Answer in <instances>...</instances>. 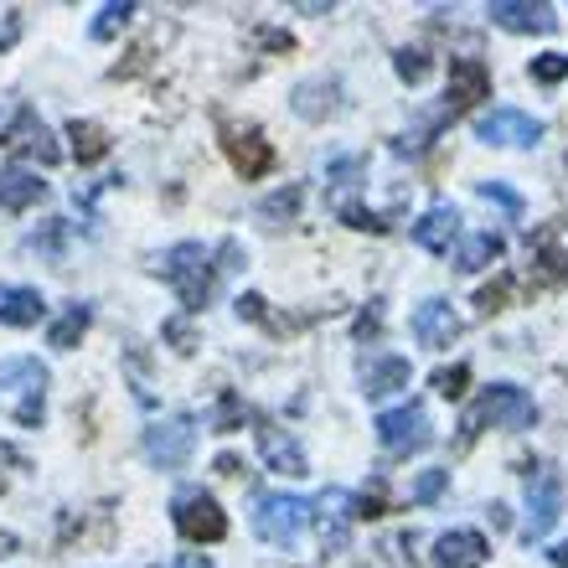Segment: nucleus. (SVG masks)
I'll return each instance as SVG.
<instances>
[{
  "label": "nucleus",
  "instance_id": "obj_1",
  "mask_svg": "<svg viewBox=\"0 0 568 568\" xmlns=\"http://www.w3.org/2000/svg\"><path fill=\"white\" fill-rule=\"evenodd\" d=\"M532 424H538V404H532V393H523L517 383H491V388L476 398V408L465 414L460 445H470L480 429H532Z\"/></svg>",
  "mask_w": 568,
  "mask_h": 568
},
{
  "label": "nucleus",
  "instance_id": "obj_2",
  "mask_svg": "<svg viewBox=\"0 0 568 568\" xmlns=\"http://www.w3.org/2000/svg\"><path fill=\"white\" fill-rule=\"evenodd\" d=\"M155 270H161V280L181 295V305H186V311H202V305L212 300L217 264H212V254L202 248V243H176V248H165Z\"/></svg>",
  "mask_w": 568,
  "mask_h": 568
},
{
  "label": "nucleus",
  "instance_id": "obj_3",
  "mask_svg": "<svg viewBox=\"0 0 568 568\" xmlns=\"http://www.w3.org/2000/svg\"><path fill=\"white\" fill-rule=\"evenodd\" d=\"M311 517H315V507L305 501V496L270 491V496H258L254 501V532L270 542V548H295Z\"/></svg>",
  "mask_w": 568,
  "mask_h": 568
},
{
  "label": "nucleus",
  "instance_id": "obj_4",
  "mask_svg": "<svg viewBox=\"0 0 568 568\" xmlns=\"http://www.w3.org/2000/svg\"><path fill=\"white\" fill-rule=\"evenodd\" d=\"M558 517H564V476H558L554 465H542V470H532V480H527L523 542H542L558 527Z\"/></svg>",
  "mask_w": 568,
  "mask_h": 568
},
{
  "label": "nucleus",
  "instance_id": "obj_5",
  "mask_svg": "<svg viewBox=\"0 0 568 568\" xmlns=\"http://www.w3.org/2000/svg\"><path fill=\"white\" fill-rule=\"evenodd\" d=\"M171 523H176V532L186 542H223L227 538V517L212 491H181L176 501H171Z\"/></svg>",
  "mask_w": 568,
  "mask_h": 568
},
{
  "label": "nucleus",
  "instance_id": "obj_6",
  "mask_svg": "<svg viewBox=\"0 0 568 568\" xmlns=\"http://www.w3.org/2000/svg\"><path fill=\"white\" fill-rule=\"evenodd\" d=\"M377 445L388 455H419V449L434 445V424L419 404H404V408H388L377 414Z\"/></svg>",
  "mask_w": 568,
  "mask_h": 568
},
{
  "label": "nucleus",
  "instance_id": "obj_7",
  "mask_svg": "<svg viewBox=\"0 0 568 568\" xmlns=\"http://www.w3.org/2000/svg\"><path fill=\"white\" fill-rule=\"evenodd\" d=\"M192 445H196V424L186 414L145 429V460L161 465V470H181V465L192 460Z\"/></svg>",
  "mask_w": 568,
  "mask_h": 568
},
{
  "label": "nucleus",
  "instance_id": "obj_8",
  "mask_svg": "<svg viewBox=\"0 0 568 568\" xmlns=\"http://www.w3.org/2000/svg\"><path fill=\"white\" fill-rule=\"evenodd\" d=\"M476 135L486 145H517V150H532L542 140V120L523 114V109H491V114H480L476 120Z\"/></svg>",
  "mask_w": 568,
  "mask_h": 568
},
{
  "label": "nucleus",
  "instance_id": "obj_9",
  "mask_svg": "<svg viewBox=\"0 0 568 568\" xmlns=\"http://www.w3.org/2000/svg\"><path fill=\"white\" fill-rule=\"evenodd\" d=\"M480 99H491V68L480 58H449V89H445V109L449 120L476 109Z\"/></svg>",
  "mask_w": 568,
  "mask_h": 568
},
{
  "label": "nucleus",
  "instance_id": "obj_10",
  "mask_svg": "<svg viewBox=\"0 0 568 568\" xmlns=\"http://www.w3.org/2000/svg\"><path fill=\"white\" fill-rule=\"evenodd\" d=\"M486 16H491V27L517 31V37H548V31L558 27V16L548 0H491Z\"/></svg>",
  "mask_w": 568,
  "mask_h": 568
},
{
  "label": "nucleus",
  "instance_id": "obj_11",
  "mask_svg": "<svg viewBox=\"0 0 568 568\" xmlns=\"http://www.w3.org/2000/svg\"><path fill=\"white\" fill-rule=\"evenodd\" d=\"M258 455H264V465L280 470V476H311V460H305L300 439L270 419H258Z\"/></svg>",
  "mask_w": 568,
  "mask_h": 568
},
{
  "label": "nucleus",
  "instance_id": "obj_12",
  "mask_svg": "<svg viewBox=\"0 0 568 568\" xmlns=\"http://www.w3.org/2000/svg\"><path fill=\"white\" fill-rule=\"evenodd\" d=\"M223 150L227 161H233V171H239L243 181H258L274 171V145L258 130H227L223 135Z\"/></svg>",
  "mask_w": 568,
  "mask_h": 568
},
{
  "label": "nucleus",
  "instance_id": "obj_13",
  "mask_svg": "<svg viewBox=\"0 0 568 568\" xmlns=\"http://www.w3.org/2000/svg\"><path fill=\"white\" fill-rule=\"evenodd\" d=\"M315 523H321V542H326L331 554H342L346 538H352V523H357V496L346 491H321V501H315Z\"/></svg>",
  "mask_w": 568,
  "mask_h": 568
},
{
  "label": "nucleus",
  "instance_id": "obj_14",
  "mask_svg": "<svg viewBox=\"0 0 568 568\" xmlns=\"http://www.w3.org/2000/svg\"><path fill=\"white\" fill-rule=\"evenodd\" d=\"M460 336V315L449 300H424L419 311H414V342L429 346V352H445L449 342Z\"/></svg>",
  "mask_w": 568,
  "mask_h": 568
},
{
  "label": "nucleus",
  "instance_id": "obj_15",
  "mask_svg": "<svg viewBox=\"0 0 568 568\" xmlns=\"http://www.w3.org/2000/svg\"><path fill=\"white\" fill-rule=\"evenodd\" d=\"M486 558H491V542L470 532V527H455V532L434 538V568H480Z\"/></svg>",
  "mask_w": 568,
  "mask_h": 568
},
{
  "label": "nucleus",
  "instance_id": "obj_16",
  "mask_svg": "<svg viewBox=\"0 0 568 568\" xmlns=\"http://www.w3.org/2000/svg\"><path fill=\"white\" fill-rule=\"evenodd\" d=\"M6 145H11V150H27V155H37L42 165H52V161L62 155L58 140H52V130H47V124L37 120V109H31V104L16 109L11 130H6Z\"/></svg>",
  "mask_w": 568,
  "mask_h": 568
},
{
  "label": "nucleus",
  "instance_id": "obj_17",
  "mask_svg": "<svg viewBox=\"0 0 568 568\" xmlns=\"http://www.w3.org/2000/svg\"><path fill=\"white\" fill-rule=\"evenodd\" d=\"M47 315V300L37 284H0V326L27 331Z\"/></svg>",
  "mask_w": 568,
  "mask_h": 568
},
{
  "label": "nucleus",
  "instance_id": "obj_18",
  "mask_svg": "<svg viewBox=\"0 0 568 568\" xmlns=\"http://www.w3.org/2000/svg\"><path fill=\"white\" fill-rule=\"evenodd\" d=\"M455 239H460V212L449 207V202H434L419 223H414V243L429 248V254H449Z\"/></svg>",
  "mask_w": 568,
  "mask_h": 568
},
{
  "label": "nucleus",
  "instance_id": "obj_19",
  "mask_svg": "<svg viewBox=\"0 0 568 568\" xmlns=\"http://www.w3.org/2000/svg\"><path fill=\"white\" fill-rule=\"evenodd\" d=\"M47 196V181L27 165H6L0 171V212H27Z\"/></svg>",
  "mask_w": 568,
  "mask_h": 568
},
{
  "label": "nucleus",
  "instance_id": "obj_20",
  "mask_svg": "<svg viewBox=\"0 0 568 568\" xmlns=\"http://www.w3.org/2000/svg\"><path fill=\"white\" fill-rule=\"evenodd\" d=\"M408 383H414L408 357H373V362H362V393H367V398H388V393L408 388Z\"/></svg>",
  "mask_w": 568,
  "mask_h": 568
},
{
  "label": "nucleus",
  "instance_id": "obj_21",
  "mask_svg": "<svg viewBox=\"0 0 568 568\" xmlns=\"http://www.w3.org/2000/svg\"><path fill=\"white\" fill-rule=\"evenodd\" d=\"M336 109H342V83H336V78H311V83H300L295 89V114L300 120L321 124V120H331Z\"/></svg>",
  "mask_w": 568,
  "mask_h": 568
},
{
  "label": "nucleus",
  "instance_id": "obj_22",
  "mask_svg": "<svg viewBox=\"0 0 568 568\" xmlns=\"http://www.w3.org/2000/svg\"><path fill=\"white\" fill-rule=\"evenodd\" d=\"M47 362L37 357H0V388L6 393H21V398H42L47 393Z\"/></svg>",
  "mask_w": 568,
  "mask_h": 568
},
{
  "label": "nucleus",
  "instance_id": "obj_23",
  "mask_svg": "<svg viewBox=\"0 0 568 568\" xmlns=\"http://www.w3.org/2000/svg\"><path fill=\"white\" fill-rule=\"evenodd\" d=\"M89 321H93V311L83 305V300H73V305H68V311H62L58 321H52V331H47V342L58 346V352H73V346L83 342V336H89Z\"/></svg>",
  "mask_w": 568,
  "mask_h": 568
},
{
  "label": "nucleus",
  "instance_id": "obj_24",
  "mask_svg": "<svg viewBox=\"0 0 568 568\" xmlns=\"http://www.w3.org/2000/svg\"><path fill=\"white\" fill-rule=\"evenodd\" d=\"M68 140H73V161L78 165H99L109 155V135L93 120H73L68 124Z\"/></svg>",
  "mask_w": 568,
  "mask_h": 568
},
{
  "label": "nucleus",
  "instance_id": "obj_25",
  "mask_svg": "<svg viewBox=\"0 0 568 568\" xmlns=\"http://www.w3.org/2000/svg\"><path fill=\"white\" fill-rule=\"evenodd\" d=\"M501 233H476V239H465V248H460V258H455V270H465V274H476V270H491L496 258H501Z\"/></svg>",
  "mask_w": 568,
  "mask_h": 568
},
{
  "label": "nucleus",
  "instance_id": "obj_26",
  "mask_svg": "<svg viewBox=\"0 0 568 568\" xmlns=\"http://www.w3.org/2000/svg\"><path fill=\"white\" fill-rule=\"evenodd\" d=\"M130 16H135V0H109L104 11L93 16V27H89V37L93 42H114L124 27H130Z\"/></svg>",
  "mask_w": 568,
  "mask_h": 568
},
{
  "label": "nucleus",
  "instance_id": "obj_27",
  "mask_svg": "<svg viewBox=\"0 0 568 568\" xmlns=\"http://www.w3.org/2000/svg\"><path fill=\"white\" fill-rule=\"evenodd\" d=\"M331 207H336V217H342L346 227H357V233H388V217H377V212H367L362 202H352V196H331Z\"/></svg>",
  "mask_w": 568,
  "mask_h": 568
},
{
  "label": "nucleus",
  "instance_id": "obj_28",
  "mask_svg": "<svg viewBox=\"0 0 568 568\" xmlns=\"http://www.w3.org/2000/svg\"><path fill=\"white\" fill-rule=\"evenodd\" d=\"M300 196H305V192H300V186H284V192L264 196V202H258V217H264V223H274V227H280V223H290V217H295V212H300Z\"/></svg>",
  "mask_w": 568,
  "mask_h": 568
},
{
  "label": "nucleus",
  "instance_id": "obj_29",
  "mask_svg": "<svg viewBox=\"0 0 568 568\" xmlns=\"http://www.w3.org/2000/svg\"><path fill=\"white\" fill-rule=\"evenodd\" d=\"M517 295V274H496L486 290H476V305L480 315H496V311H507V300Z\"/></svg>",
  "mask_w": 568,
  "mask_h": 568
},
{
  "label": "nucleus",
  "instance_id": "obj_30",
  "mask_svg": "<svg viewBox=\"0 0 568 568\" xmlns=\"http://www.w3.org/2000/svg\"><path fill=\"white\" fill-rule=\"evenodd\" d=\"M532 83H542V89H554V83H564L568 78V52H542V58H532Z\"/></svg>",
  "mask_w": 568,
  "mask_h": 568
},
{
  "label": "nucleus",
  "instance_id": "obj_31",
  "mask_svg": "<svg viewBox=\"0 0 568 568\" xmlns=\"http://www.w3.org/2000/svg\"><path fill=\"white\" fill-rule=\"evenodd\" d=\"M538 280L542 284H568V254H564V248L542 243V248H538Z\"/></svg>",
  "mask_w": 568,
  "mask_h": 568
},
{
  "label": "nucleus",
  "instance_id": "obj_32",
  "mask_svg": "<svg viewBox=\"0 0 568 568\" xmlns=\"http://www.w3.org/2000/svg\"><path fill=\"white\" fill-rule=\"evenodd\" d=\"M449 486V470H424L414 486H408V501H419V507H429V501H439Z\"/></svg>",
  "mask_w": 568,
  "mask_h": 568
},
{
  "label": "nucleus",
  "instance_id": "obj_33",
  "mask_svg": "<svg viewBox=\"0 0 568 568\" xmlns=\"http://www.w3.org/2000/svg\"><path fill=\"white\" fill-rule=\"evenodd\" d=\"M243 419H248L243 398H239V393H223V398H217V419H212V429H217V434H233Z\"/></svg>",
  "mask_w": 568,
  "mask_h": 568
},
{
  "label": "nucleus",
  "instance_id": "obj_34",
  "mask_svg": "<svg viewBox=\"0 0 568 568\" xmlns=\"http://www.w3.org/2000/svg\"><path fill=\"white\" fill-rule=\"evenodd\" d=\"M465 383H470V367H465V362H455V367H439V373H434V393H439V398H460Z\"/></svg>",
  "mask_w": 568,
  "mask_h": 568
},
{
  "label": "nucleus",
  "instance_id": "obj_35",
  "mask_svg": "<svg viewBox=\"0 0 568 568\" xmlns=\"http://www.w3.org/2000/svg\"><path fill=\"white\" fill-rule=\"evenodd\" d=\"M393 68H398L404 83H424V78H429V58H424L419 47H404V52L393 58Z\"/></svg>",
  "mask_w": 568,
  "mask_h": 568
},
{
  "label": "nucleus",
  "instance_id": "obj_36",
  "mask_svg": "<svg viewBox=\"0 0 568 568\" xmlns=\"http://www.w3.org/2000/svg\"><path fill=\"white\" fill-rule=\"evenodd\" d=\"M357 517H388V480L377 476L367 491L357 496Z\"/></svg>",
  "mask_w": 568,
  "mask_h": 568
},
{
  "label": "nucleus",
  "instance_id": "obj_37",
  "mask_svg": "<svg viewBox=\"0 0 568 568\" xmlns=\"http://www.w3.org/2000/svg\"><path fill=\"white\" fill-rule=\"evenodd\" d=\"M161 336L176 346L181 357H186V352H196V331H192V321H186V315H171V321L161 326Z\"/></svg>",
  "mask_w": 568,
  "mask_h": 568
},
{
  "label": "nucleus",
  "instance_id": "obj_38",
  "mask_svg": "<svg viewBox=\"0 0 568 568\" xmlns=\"http://www.w3.org/2000/svg\"><path fill=\"white\" fill-rule=\"evenodd\" d=\"M62 233H68V223H62V217H52V223L42 227V233H31V239H27V248H31V254H52V258H58V248H62Z\"/></svg>",
  "mask_w": 568,
  "mask_h": 568
},
{
  "label": "nucleus",
  "instance_id": "obj_39",
  "mask_svg": "<svg viewBox=\"0 0 568 568\" xmlns=\"http://www.w3.org/2000/svg\"><path fill=\"white\" fill-rule=\"evenodd\" d=\"M42 419H47V398H21L16 404V424L21 429H42Z\"/></svg>",
  "mask_w": 568,
  "mask_h": 568
},
{
  "label": "nucleus",
  "instance_id": "obj_40",
  "mask_svg": "<svg viewBox=\"0 0 568 568\" xmlns=\"http://www.w3.org/2000/svg\"><path fill=\"white\" fill-rule=\"evenodd\" d=\"M480 196H486V202H501L507 212H523V196L511 192V186H501V181H480Z\"/></svg>",
  "mask_w": 568,
  "mask_h": 568
},
{
  "label": "nucleus",
  "instance_id": "obj_41",
  "mask_svg": "<svg viewBox=\"0 0 568 568\" xmlns=\"http://www.w3.org/2000/svg\"><path fill=\"white\" fill-rule=\"evenodd\" d=\"M239 315L243 321H264V326H270V300L264 295H239Z\"/></svg>",
  "mask_w": 568,
  "mask_h": 568
},
{
  "label": "nucleus",
  "instance_id": "obj_42",
  "mask_svg": "<svg viewBox=\"0 0 568 568\" xmlns=\"http://www.w3.org/2000/svg\"><path fill=\"white\" fill-rule=\"evenodd\" d=\"M21 42V11H0V52Z\"/></svg>",
  "mask_w": 568,
  "mask_h": 568
},
{
  "label": "nucleus",
  "instance_id": "obj_43",
  "mask_svg": "<svg viewBox=\"0 0 568 568\" xmlns=\"http://www.w3.org/2000/svg\"><path fill=\"white\" fill-rule=\"evenodd\" d=\"M0 465H16V470H27V455H21V449H11L6 439H0Z\"/></svg>",
  "mask_w": 568,
  "mask_h": 568
},
{
  "label": "nucleus",
  "instance_id": "obj_44",
  "mask_svg": "<svg viewBox=\"0 0 568 568\" xmlns=\"http://www.w3.org/2000/svg\"><path fill=\"white\" fill-rule=\"evenodd\" d=\"M217 476H243V460L239 455H217Z\"/></svg>",
  "mask_w": 568,
  "mask_h": 568
},
{
  "label": "nucleus",
  "instance_id": "obj_45",
  "mask_svg": "<svg viewBox=\"0 0 568 568\" xmlns=\"http://www.w3.org/2000/svg\"><path fill=\"white\" fill-rule=\"evenodd\" d=\"M258 37H264V47H274V52H290V37H284V31H258Z\"/></svg>",
  "mask_w": 568,
  "mask_h": 568
},
{
  "label": "nucleus",
  "instance_id": "obj_46",
  "mask_svg": "<svg viewBox=\"0 0 568 568\" xmlns=\"http://www.w3.org/2000/svg\"><path fill=\"white\" fill-rule=\"evenodd\" d=\"M171 568H212V558H207V554H181Z\"/></svg>",
  "mask_w": 568,
  "mask_h": 568
},
{
  "label": "nucleus",
  "instance_id": "obj_47",
  "mask_svg": "<svg viewBox=\"0 0 568 568\" xmlns=\"http://www.w3.org/2000/svg\"><path fill=\"white\" fill-rule=\"evenodd\" d=\"M377 326H383V311L373 305V311H367V315L357 321V336H367V331H377Z\"/></svg>",
  "mask_w": 568,
  "mask_h": 568
},
{
  "label": "nucleus",
  "instance_id": "obj_48",
  "mask_svg": "<svg viewBox=\"0 0 568 568\" xmlns=\"http://www.w3.org/2000/svg\"><path fill=\"white\" fill-rule=\"evenodd\" d=\"M16 554V532H6V527H0V558H11Z\"/></svg>",
  "mask_w": 568,
  "mask_h": 568
},
{
  "label": "nucleus",
  "instance_id": "obj_49",
  "mask_svg": "<svg viewBox=\"0 0 568 568\" xmlns=\"http://www.w3.org/2000/svg\"><path fill=\"white\" fill-rule=\"evenodd\" d=\"M548 558H554L558 568H568V542H558V548H554V554H548Z\"/></svg>",
  "mask_w": 568,
  "mask_h": 568
},
{
  "label": "nucleus",
  "instance_id": "obj_50",
  "mask_svg": "<svg viewBox=\"0 0 568 568\" xmlns=\"http://www.w3.org/2000/svg\"><path fill=\"white\" fill-rule=\"evenodd\" d=\"M0 140H6V114H0Z\"/></svg>",
  "mask_w": 568,
  "mask_h": 568
}]
</instances>
